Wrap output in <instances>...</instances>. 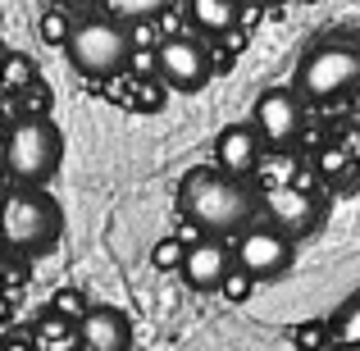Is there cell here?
Here are the masks:
<instances>
[{"label": "cell", "instance_id": "cell-1", "mask_svg": "<svg viewBox=\"0 0 360 351\" xmlns=\"http://www.w3.org/2000/svg\"><path fill=\"white\" fill-rule=\"evenodd\" d=\"M178 205H183V219L201 237H238L251 229V215H255V196L246 187V178H233L210 165L183 174Z\"/></svg>", "mask_w": 360, "mask_h": 351}, {"label": "cell", "instance_id": "cell-2", "mask_svg": "<svg viewBox=\"0 0 360 351\" xmlns=\"http://www.w3.org/2000/svg\"><path fill=\"white\" fill-rule=\"evenodd\" d=\"M64 155V137L51 119H18L14 128L5 132V146H0V165L14 178L18 187L37 192L41 183H51L55 169H60Z\"/></svg>", "mask_w": 360, "mask_h": 351}, {"label": "cell", "instance_id": "cell-3", "mask_svg": "<svg viewBox=\"0 0 360 351\" xmlns=\"http://www.w3.org/2000/svg\"><path fill=\"white\" fill-rule=\"evenodd\" d=\"M64 233V215L55 205V196L46 192H5L0 196V242L9 251H51Z\"/></svg>", "mask_w": 360, "mask_h": 351}, {"label": "cell", "instance_id": "cell-4", "mask_svg": "<svg viewBox=\"0 0 360 351\" xmlns=\"http://www.w3.org/2000/svg\"><path fill=\"white\" fill-rule=\"evenodd\" d=\"M360 87V42L352 37H333L306 51L297 64V91L310 101H338Z\"/></svg>", "mask_w": 360, "mask_h": 351}, {"label": "cell", "instance_id": "cell-5", "mask_svg": "<svg viewBox=\"0 0 360 351\" xmlns=\"http://www.w3.org/2000/svg\"><path fill=\"white\" fill-rule=\"evenodd\" d=\"M69 64L82 78H115L119 69H128L132 46H128V27L115 18H87L73 27L69 46H64Z\"/></svg>", "mask_w": 360, "mask_h": 351}, {"label": "cell", "instance_id": "cell-6", "mask_svg": "<svg viewBox=\"0 0 360 351\" xmlns=\"http://www.w3.org/2000/svg\"><path fill=\"white\" fill-rule=\"evenodd\" d=\"M233 264H238L251 283L278 279V274L292 269V242L278 229H255L251 224L246 233L233 237Z\"/></svg>", "mask_w": 360, "mask_h": 351}, {"label": "cell", "instance_id": "cell-7", "mask_svg": "<svg viewBox=\"0 0 360 351\" xmlns=\"http://www.w3.org/2000/svg\"><path fill=\"white\" fill-rule=\"evenodd\" d=\"M155 73L174 91H201L210 78V55L196 37H165L155 51Z\"/></svg>", "mask_w": 360, "mask_h": 351}, {"label": "cell", "instance_id": "cell-8", "mask_svg": "<svg viewBox=\"0 0 360 351\" xmlns=\"http://www.w3.org/2000/svg\"><path fill=\"white\" fill-rule=\"evenodd\" d=\"M264 215H269V229H278L288 242L310 237L324 219V205L306 192V187H269L264 192Z\"/></svg>", "mask_w": 360, "mask_h": 351}, {"label": "cell", "instance_id": "cell-9", "mask_svg": "<svg viewBox=\"0 0 360 351\" xmlns=\"http://www.w3.org/2000/svg\"><path fill=\"white\" fill-rule=\"evenodd\" d=\"M251 128H255L260 141H274V146L297 141V132H301V101H297V91H288V87L260 91L255 106H251Z\"/></svg>", "mask_w": 360, "mask_h": 351}, {"label": "cell", "instance_id": "cell-10", "mask_svg": "<svg viewBox=\"0 0 360 351\" xmlns=\"http://www.w3.org/2000/svg\"><path fill=\"white\" fill-rule=\"evenodd\" d=\"M238 269L233 264V246L224 242V237H201L196 246H187V260H183V279H187V288H196V292H214V288H224V279Z\"/></svg>", "mask_w": 360, "mask_h": 351}, {"label": "cell", "instance_id": "cell-11", "mask_svg": "<svg viewBox=\"0 0 360 351\" xmlns=\"http://www.w3.org/2000/svg\"><path fill=\"white\" fill-rule=\"evenodd\" d=\"M132 324L119 306H91L78 324V351H128Z\"/></svg>", "mask_w": 360, "mask_h": 351}, {"label": "cell", "instance_id": "cell-12", "mask_svg": "<svg viewBox=\"0 0 360 351\" xmlns=\"http://www.w3.org/2000/svg\"><path fill=\"white\" fill-rule=\"evenodd\" d=\"M214 160H219L224 174L233 178H246L255 165H260V137H255L251 123H229V128H219V137H214Z\"/></svg>", "mask_w": 360, "mask_h": 351}, {"label": "cell", "instance_id": "cell-13", "mask_svg": "<svg viewBox=\"0 0 360 351\" xmlns=\"http://www.w3.org/2000/svg\"><path fill=\"white\" fill-rule=\"evenodd\" d=\"M183 9H187V18H192V27L205 32V37H224V32H233V27L242 23L238 0H187Z\"/></svg>", "mask_w": 360, "mask_h": 351}, {"label": "cell", "instance_id": "cell-14", "mask_svg": "<svg viewBox=\"0 0 360 351\" xmlns=\"http://www.w3.org/2000/svg\"><path fill=\"white\" fill-rule=\"evenodd\" d=\"M32 343H37V351H69V347H78V328L46 310V315L37 319V328H32Z\"/></svg>", "mask_w": 360, "mask_h": 351}, {"label": "cell", "instance_id": "cell-15", "mask_svg": "<svg viewBox=\"0 0 360 351\" xmlns=\"http://www.w3.org/2000/svg\"><path fill=\"white\" fill-rule=\"evenodd\" d=\"M0 87H5V91H18V96H23V91H32L37 87V64L27 60L23 51H9L5 60H0Z\"/></svg>", "mask_w": 360, "mask_h": 351}, {"label": "cell", "instance_id": "cell-16", "mask_svg": "<svg viewBox=\"0 0 360 351\" xmlns=\"http://www.w3.org/2000/svg\"><path fill=\"white\" fill-rule=\"evenodd\" d=\"M328 333H333V343H342L347 351H360V292L342 301V310H338L333 324H328Z\"/></svg>", "mask_w": 360, "mask_h": 351}, {"label": "cell", "instance_id": "cell-17", "mask_svg": "<svg viewBox=\"0 0 360 351\" xmlns=\"http://www.w3.org/2000/svg\"><path fill=\"white\" fill-rule=\"evenodd\" d=\"M87 310H91V306H87V297H82L78 288H60V292L51 297V315H60L64 324H73V328L82 324V315H87Z\"/></svg>", "mask_w": 360, "mask_h": 351}, {"label": "cell", "instance_id": "cell-18", "mask_svg": "<svg viewBox=\"0 0 360 351\" xmlns=\"http://www.w3.org/2000/svg\"><path fill=\"white\" fill-rule=\"evenodd\" d=\"M37 32H41L46 46H69L73 23H69V14H64V9H46V14L37 18Z\"/></svg>", "mask_w": 360, "mask_h": 351}, {"label": "cell", "instance_id": "cell-19", "mask_svg": "<svg viewBox=\"0 0 360 351\" xmlns=\"http://www.w3.org/2000/svg\"><path fill=\"white\" fill-rule=\"evenodd\" d=\"M183 260H187V246H183V237H160V242L150 246V264H155V269H165V274L183 269Z\"/></svg>", "mask_w": 360, "mask_h": 351}, {"label": "cell", "instance_id": "cell-20", "mask_svg": "<svg viewBox=\"0 0 360 351\" xmlns=\"http://www.w3.org/2000/svg\"><path fill=\"white\" fill-rule=\"evenodd\" d=\"M46 110H51V91L41 82L32 91H23V119H46Z\"/></svg>", "mask_w": 360, "mask_h": 351}, {"label": "cell", "instance_id": "cell-21", "mask_svg": "<svg viewBox=\"0 0 360 351\" xmlns=\"http://www.w3.org/2000/svg\"><path fill=\"white\" fill-rule=\"evenodd\" d=\"M328 343V324H301L297 328V347L301 351H315V347H324Z\"/></svg>", "mask_w": 360, "mask_h": 351}, {"label": "cell", "instance_id": "cell-22", "mask_svg": "<svg viewBox=\"0 0 360 351\" xmlns=\"http://www.w3.org/2000/svg\"><path fill=\"white\" fill-rule=\"evenodd\" d=\"M251 288H255V283L246 279L242 269H233L229 279H224V292H229V301H242V297H246V292H251Z\"/></svg>", "mask_w": 360, "mask_h": 351}, {"label": "cell", "instance_id": "cell-23", "mask_svg": "<svg viewBox=\"0 0 360 351\" xmlns=\"http://www.w3.org/2000/svg\"><path fill=\"white\" fill-rule=\"evenodd\" d=\"M0 351H37V343H32V333H5Z\"/></svg>", "mask_w": 360, "mask_h": 351}]
</instances>
